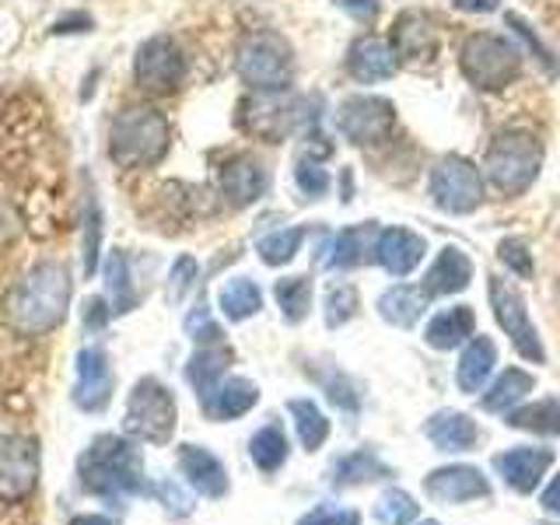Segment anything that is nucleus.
<instances>
[{"label":"nucleus","mask_w":560,"mask_h":525,"mask_svg":"<svg viewBox=\"0 0 560 525\" xmlns=\"http://www.w3.org/2000/svg\"><path fill=\"white\" fill-rule=\"evenodd\" d=\"M424 525H438V522H424Z\"/></svg>","instance_id":"864d4df0"},{"label":"nucleus","mask_w":560,"mask_h":525,"mask_svg":"<svg viewBox=\"0 0 560 525\" xmlns=\"http://www.w3.org/2000/svg\"><path fill=\"white\" fill-rule=\"evenodd\" d=\"M428 256V242L410 228H385L375 245V259L382 262L393 277H410L420 259Z\"/></svg>","instance_id":"6ab92c4d"},{"label":"nucleus","mask_w":560,"mask_h":525,"mask_svg":"<svg viewBox=\"0 0 560 525\" xmlns=\"http://www.w3.org/2000/svg\"><path fill=\"white\" fill-rule=\"evenodd\" d=\"M490 308H494V319L508 332V340L515 343V350L525 361L542 364L547 361V350H542L539 332L529 319V308H525L522 291L504 277H490Z\"/></svg>","instance_id":"9b49d317"},{"label":"nucleus","mask_w":560,"mask_h":525,"mask_svg":"<svg viewBox=\"0 0 560 525\" xmlns=\"http://www.w3.org/2000/svg\"><path fill=\"white\" fill-rule=\"evenodd\" d=\"M294 183L298 189L305 192V197H323V192L329 189V172L323 168V162H315V158L302 154L294 165Z\"/></svg>","instance_id":"a19ab883"},{"label":"nucleus","mask_w":560,"mask_h":525,"mask_svg":"<svg viewBox=\"0 0 560 525\" xmlns=\"http://www.w3.org/2000/svg\"><path fill=\"white\" fill-rule=\"evenodd\" d=\"M235 74L253 92H288L294 78V57L288 39L270 28L249 32L235 49Z\"/></svg>","instance_id":"39448f33"},{"label":"nucleus","mask_w":560,"mask_h":525,"mask_svg":"<svg viewBox=\"0 0 560 525\" xmlns=\"http://www.w3.org/2000/svg\"><path fill=\"white\" fill-rule=\"evenodd\" d=\"M337 127L354 148L385 144L396 133V105L382 95H350L337 109Z\"/></svg>","instance_id":"9d476101"},{"label":"nucleus","mask_w":560,"mask_h":525,"mask_svg":"<svg viewBox=\"0 0 560 525\" xmlns=\"http://www.w3.org/2000/svg\"><path fill=\"white\" fill-rule=\"evenodd\" d=\"M288 413L294 417L298 438H302L305 448L315 452L329 438V420H326V413L319 407H315V399H291Z\"/></svg>","instance_id":"473e14b6"},{"label":"nucleus","mask_w":560,"mask_h":525,"mask_svg":"<svg viewBox=\"0 0 560 525\" xmlns=\"http://www.w3.org/2000/svg\"><path fill=\"white\" fill-rule=\"evenodd\" d=\"M553 463V452L550 448H529V445H522V448H512V452H504L494 459V469L504 477V483L518 490V494H529V490L539 487L542 480V472L550 469Z\"/></svg>","instance_id":"aec40b11"},{"label":"nucleus","mask_w":560,"mask_h":525,"mask_svg":"<svg viewBox=\"0 0 560 525\" xmlns=\"http://www.w3.org/2000/svg\"><path fill=\"white\" fill-rule=\"evenodd\" d=\"M375 515L382 522H389V525H410L417 518V504H413V498L407 494V490L393 487V490H385V494L378 498Z\"/></svg>","instance_id":"ea45409f"},{"label":"nucleus","mask_w":560,"mask_h":525,"mask_svg":"<svg viewBox=\"0 0 560 525\" xmlns=\"http://www.w3.org/2000/svg\"><path fill=\"white\" fill-rule=\"evenodd\" d=\"M508 428H522L533 434H560V399H542L533 407L508 410Z\"/></svg>","instance_id":"72a5a7b5"},{"label":"nucleus","mask_w":560,"mask_h":525,"mask_svg":"<svg viewBox=\"0 0 560 525\" xmlns=\"http://www.w3.org/2000/svg\"><path fill=\"white\" fill-rule=\"evenodd\" d=\"M70 305V277L63 262H39L11 288L4 312L8 323L25 337H43L57 329Z\"/></svg>","instance_id":"f257e3e1"},{"label":"nucleus","mask_w":560,"mask_h":525,"mask_svg":"<svg viewBox=\"0 0 560 525\" xmlns=\"http://www.w3.org/2000/svg\"><path fill=\"white\" fill-rule=\"evenodd\" d=\"M218 189L232 207H249L267 189V172L253 154H232L218 168Z\"/></svg>","instance_id":"f3484780"},{"label":"nucleus","mask_w":560,"mask_h":525,"mask_svg":"<svg viewBox=\"0 0 560 525\" xmlns=\"http://www.w3.org/2000/svg\"><path fill=\"white\" fill-rule=\"evenodd\" d=\"M472 329H477V315H472V308L455 305V308H445V312L434 315V319L428 323L424 340L434 350H455L472 337Z\"/></svg>","instance_id":"bb28decb"},{"label":"nucleus","mask_w":560,"mask_h":525,"mask_svg":"<svg viewBox=\"0 0 560 525\" xmlns=\"http://www.w3.org/2000/svg\"><path fill=\"white\" fill-rule=\"evenodd\" d=\"M105 284H109V298H113V315H122L137 305V294L130 284V262L119 249L109 253V262H105Z\"/></svg>","instance_id":"f704fd0d"},{"label":"nucleus","mask_w":560,"mask_h":525,"mask_svg":"<svg viewBox=\"0 0 560 525\" xmlns=\"http://www.w3.org/2000/svg\"><path fill=\"white\" fill-rule=\"evenodd\" d=\"M298 525H361V515L358 512H343V508H315L308 512Z\"/></svg>","instance_id":"49530a36"},{"label":"nucleus","mask_w":560,"mask_h":525,"mask_svg":"<svg viewBox=\"0 0 560 525\" xmlns=\"http://www.w3.org/2000/svg\"><path fill=\"white\" fill-rule=\"evenodd\" d=\"M424 308H428V294L420 288H410V284H396L378 298L382 319L389 326H399V329H410L420 315H424Z\"/></svg>","instance_id":"cd10ccee"},{"label":"nucleus","mask_w":560,"mask_h":525,"mask_svg":"<svg viewBox=\"0 0 560 525\" xmlns=\"http://www.w3.org/2000/svg\"><path fill=\"white\" fill-rule=\"evenodd\" d=\"M98 238H102V210L98 200L88 192V214H84V273H95L98 267Z\"/></svg>","instance_id":"79ce46f5"},{"label":"nucleus","mask_w":560,"mask_h":525,"mask_svg":"<svg viewBox=\"0 0 560 525\" xmlns=\"http://www.w3.org/2000/svg\"><path fill=\"white\" fill-rule=\"evenodd\" d=\"M459 70L477 92H504L522 70V49L498 32H472L459 49Z\"/></svg>","instance_id":"423d86ee"},{"label":"nucleus","mask_w":560,"mask_h":525,"mask_svg":"<svg viewBox=\"0 0 560 525\" xmlns=\"http://www.w3.org/2000/svg\"><path fill=\"white\" fill-rule=\"evenodd\" d=\"M113 396V364L102 347H84L78 354V382H74V402L81 410H102Z\"/></svg>","instance_id":"dca6fc26"},{"label":"nucleus","mask_w":560,"mask_h":525,"mask_svg":"<svg viewBox=\"0 0 560 525\" xmlns=\"http://www.w3.org/2000/svg\"><path fill=\"white\" fill-rule=\"evenodd\" d=\"M498 364V347L490 337H472L459 358V368H455V382H459L463 393H480L483 382L490 378Z\"/></svg>","instance_id":"a878e982"},{"label":"nucleus","mask_w":560,"mask_h":525,"mask_svg":"<svg viewBox=\"0 0 560 525\" xmlns=\"http://www.w3.org/2000/svg\"><path fill=\"white\" fill-rule=\"evenodd\" d=\"M452 8L466 14H494L501 8V0H452Z\"/></svg>","instance_id":"8fccbe9b"},{"label":"nucleus","mask_w":560,"mask_h":525,"mask_svg":"<svg viewBox=\"0 0 560 525\" xmlns=\"http://www.w3.org/2000/svg\"><path fill=\"white\" fill-rule=\"evenodd\" d=\"M399 70V57L393 49V39L375 32L358 35L347 49V74L361 81V84H375V81H389Z\"/></svg>","instance_id":"2eb2a0df"},{"label":"nucleus","mask_w":560,"mask_h":525,"mask_svg":"<svg viewBox=\"0 0 560 525\" xmlns=\"http://www.w3.org/2000/svg\"><path fill=\"white\" fill-rule=\"evenodd\" d=\"M332 483L337 487H358V483H372V480H382V477H389V466H385L378 455H372V452H350V455H343V459L332 466Z\"/></svg>","instance_id":"2f4dec72"},{"label":"nucleus","mask_w":560,"mask_h":525,"mask_svg":"<svg viewBox=\"0 0 560 525\" xmlns=\"http://www.w3.org/2000/svg\"><path fill=\"white\" fill-rule=\"evenodd\" d=\"M133 81L151 95H172L186 81V57L168 35H151L133 57Z\"/></svg>","instance_id":"f8f14e48"},{"label":"nucleus","mask_w":560,"mask_h":525,"mask_svg":"<svg viewBox=\"0 0 560 525\" xmlns=\"http://www.w3.org/2000/svg\"><path fill=\"white\" fill-rule=\"evenodd\" d=\"M127 434L140 438V442L162 445L175 431V399L158 378H140L127 402V420H122Z\"/></svg>","instance_id":"1a4fd4ad"},{"label":"nucleus","mask_w":560,"mask_h":525,"mask_svg":"<svg viewBox=\"0 0 560 525\" xmlns=\"http://www.w3.org/2000/svg\"><path fill=\"white\" fill-rule=\"evenodd\" d=\"M192 280H197V259L192 256H179L175 259V267H172V298L179 302V298L192 288Z\"/></svg>","instance_id":"de8ad7c7"},{"label":"nucleus","mask_w":560,"mask_h":525,"mask_svg":"<svg viewBox=\"0 0 560 525\" xmlns=\"http://www.w3.org/2000/svg\"><path fill=\"white\" fill-rule=\"evenodd\" d=\"M305 122H308V102L288 92H253L238 105V127L249 137L270 140V144L288 140Z\"/></svg>","instance_id":"0eeeda50"},{"label":"nucleus","mask_w":560,"mask_h":525,"mask_svg":"<svg viewBox=\"0 0 560 525\" xmlns=\"http://www.w3.org/2000/svg\"><path fill=\"white\" fill-rule=\"evenodd\" d=\"M389 39L399 67H428L438 60V28L424 11H402L393 22Z\"/></svg>","instance_id":"4468645a"},{"label":"nucleus","mask_w":560,"mask_h":525,"mask_svg":"<svg viewBox=\"0 0 560 525\" xmlns=\"http://www.w3.org/2000/svg\"><path fill=\"white\" fill-rule=\"evenodd\" d=\"M39 483V448L28 434L0 438V501L22 504Z\"/></svg>","instance_id":"ddd939ff"},{"label":"nucleus","mask_w":560,"mask_h":525,"mask_svg":"<svg viewBox=\"0 0 560 525\" xmlns=\"http://www.w3.org/2000/svg\"><path fill=\"white\" fill-rule=\"evenodd\" d=\"M172 127L151 105H130L109 127V158L119 168H151L168 154Z\"/></svg>","instance_id":"f03ea898"},{"label":"nucleus","mask_w":560,"mask_h":525,"mask_svg":"<svg viewBox=\"0 0 560 525\" xmlns=\"http://www.w3.org/2000/svg\"><path fill=\"white\" fill-rule=\"evenodd\" d=\"M542 140L529 130H504L490 140L483 154V175L504 197H522L542 172Z\"/></svg>","instance_id":"20e7f679"},{"label":"nucleus","mask_w":560,"mask_h":525,"mask_svg":"<svg viewBox=\"0 0 560 525\" xmlns=\"http://www.w3.org/2000/svg\"><path fill=\"white\" fill-rule=\"evenodd\" d=\"M428 498L442 501V504H463V501H480L490 494V483L483 480L480 469L472 466H445L434 469L424 480Z\"/></svg>","instance_id":"a211bd4d"},{"label":"nucleus","mask_w":560,"mask_h":525,"mask_svg":"<svg viewBox=\"0 0 560 525\" xmlns=\"http://www.w3.org/2000/svg\"><path fill=\"white\" fill-rule=\"evenodd\" d=\"M340 11H347L350 18H358V22H368V18H375L382 0H332Z\"/></svg>","instance_id":"09e8293b"},{"label":"nucleus","mask_w":560,"mask_h":525,"mask_svg":"<svg viewBox=\"0 0 560 525\" xmlns=\"http://www.w3.org/2000/svg\"><path fill=\"white\" fill-rule=\"evenodd\" d=\"M249 455H253V463L262 472H277L280 466H284V459H288V438H284V431H280L277 424L256 431L253 442H249Z\"/></svg>","instance_id":"c9c22d12"},{"label":"nucleus","mask_w":560,"mask_h":525,"mask_svg":"<svg viewBox=\"0 0 560 525\" xmlns=\"http://www.w3.org/2000/svg\"><path fill=\"white\" fill-rule=\"evenodd\" d=\"M256 399H259V389L249 382V378H221L214 389H210L200 402H203V410L207 417H214V420H232V417H242V413H249L256 407Z\"/></svg>","instance_id":"5701e85b"},{"label":"nucleus","mask_w":560,"mask_h":525,"mask_svg":"<svg viewBox=\"0 0 560 525\" xmlns=\"http://www.w3.org/2000/svg\"><path fill=\"white\" fill-rule=\"evenodd\" d=\"M228 364H232V350L224 347V340H218V343H203V347L197 350V354H192V361H189V368H186V375H189L192 385H197L200 399L224 378V368H228Z\"/></svg>","instance_id":"c85d7f7f"},{"label":"nucleus","mask_w":560,"mask_h":525,"mask_svg":"<svg viewBox=\"0 0 560 525\" xmlns=\"http://www.w3.org/2000/svg\"><path fill=\"white\" fill-rule=\"evenodd\" d=\"M218 302H221V312L228 315V319L242 323V319H249V315H256L262 308V291L256 288V280H249V277H232L221 288Z\"/></svg>","instance_id":"c756f323"},{"label":"nucleus","mask_w":560,"mask_h":525,"mask_svg":"<svg viewBox=\"0 0 560 525\" xmlns=\"http://www.w3.org/2000/svg\"><path fill=\"white\" fill-rule=\"evenodd\" d=\"M70 525H116L113 518H105V515H78Z\"/></svg>","instance_id":"603ef678"},{"label":"nucleus","mask_w":560,"mask_h":525,"mask_svg":"<svg viewBox=\"0 0 560 525\" xmlns=\"http://www.w3.org/2000/svg\"><path fill=\"white\" fill-rule=\"evenodd\" d=\"M179 469L203 498H224L228 494V472H224V466L214 452H207L200 445H183L179 448Z\"/></svg>","instance_id":"4be33fe9"},{"label":"nucleus","mask_w":560,"mask_h":525,"mask_svg":"<svg viewBox=\"0 0 560 525\" xmlns=\"http://www.w3.org/2000/svg\"><path fill=\"white\" fill-rule=\"evenodd\" d=\"M498 259L504 262L515 277H533V253L522 238H504L498 245Z\"/></svg>","instance_id":"37998d69"},{"label":"nucleus","mask_w":560,"mask_h":525,"mask_svg":"<svg viewBox=\"0 0 560 525\" xmlns=\"http://www.w3.org/2000/svg\"><path fill=\"white\" fill-rule=\"evenodd\" d=\"M81 487L98 498H127L144 490V466L130 442L116 434H102L81 455Z\"/></svg>","instance_id":"7ed1b4c3"},{"label":"nucleus","mask_w":560,"mask_h":525,"mask_svg":"<svg viewBox=\"0 0 560 525\" xmlns=\"http://www.w3.org/2000/svg\"><path fill=\"white\" fill-rule=\"evenodd\" d=\"M424 434L431 442L442 448V452H469L472 445L480 442V431H477V420L469 413H459V410H442L434 413L428 424H424Z\"/></svg>","instance_id":"b1692460"},{"label":"nucleus","mask_w":560,"mask_h":525,"mask_svg":"<svg viewBox=\"0 0 560 525\" xmlns=\"http://www.w3.org/2000/svg\"><path fill=\"white\" fill-rule=\"evenodd\" d=\"M529 393H533V375L522 372V368H508V372L490 385V393L483 396V410L487 413H508Z\"/></svg>","instance_id":"7c9ffc66"},{"label":"nucleus","mask_w":560,"mask_h":525,"mask_svg":"<svg viewBox=\"0 0 560 525\" xmlns=\"http://www.w3.org/2000/svg\"><path fill=\"white\" fill-rule=\"evenodd\" d=\"M472 280V262L469 256L459 249V245H445L442 253L434 256V262L428 267L424 273V284H420V291L431 298H442V294H455V291H466Z\"/></svg>","instance_id":"412c9836"},{"label":"nucleus","mask_w":560,"mask_h":525,"mask_svg":"<svg viewBox=\"0 0 560 525\" xmlns=\"http://www.w3.org/2000/svg\"><path fill=\"white\" fill-rule=\"evenodd\" d=\"M428 192L445 214H472L483 203V175L463 154H445L428 175Z\"/></svg>","instance_id":"6e6552de"},{"label":"nucleus","mask_w":560,"mask_h":525,"mask_svg":"<svg viewBox=\"0 0 560 525\" xmlns=\"http://www.w3.org/2000/svg\"><path fill=\"white\" fill-rule=\"evenodd\" d=\"M186 329H189V337L197 340V343H218V340H221V326H218L214 319H210L207 305H197V308L189 312Z\"/></svg>","instance_id":"a18cd8bd"},{"label":"nucleus","mask_w":560,"mask_h":525,"mask_svg":"<svg viewBox=\"0 0 560 525\" xmlns=\"http://www.w3.org/2000/svg\"><path fill=\"white\" fill-rule=\"evenodd\" d=\"M378 224L375 221H361V224H350L343 228V232L337 235V242H332V256L329 262L337 270H354L361 267V262L375 259V245H378Z\"/></svg>","instance_id":"393cba45"},{"label":"nucleus","mask_w":560,"mask_h":525,"mask_svg":"<svg viewBox=\"0 0 560 525\" xmlns=\"http://www.w3.org/2000/svg\"><path fill=\"white\" fill-rule=\"evenodd\" d=\"M504 22H508V28H512V32L518 35V39H522L525 46L533 49V57H536V60H542V63H547V67H550V74H557V57H553V52H550L547 46L539 43V35H533V28L525 25V18H518V14H508Z\"/></svg>","instance_id":"c03bdc74"},{"label":"nucleus","mask_w":560,"mask_h":525,"mask_svg":"<svg viewBox=\"0 0 560 525\" xmlns=\"http://www.w3.org/2000/svg\"><path fill=\"white\" fill-rule=\"evenodd\" d=\"M539 504H542V508H547V512H550V515H560V472H557V477H553V483H550L547 490H542V498H539Z\"/></svg>","instance_id":"3c124183"},{"label":"nucleus","mask_w":560,"mask_h":525,"mask_svg":"<svg viewBox=\"0 0 560 525\" xmlns=\"http://www.w3.org/2000/svg\"><path fill=\"white\" fill-rule=\"evenodd\" d=\"M361 308V298H358V288L354 284H332L326 291V326H343L358 315Z\"/></svg>","instance_id":"58836bf2"},{"label":"nucleus","mask_w":560,"mask_h":525,"mask_svg":"<svg viewBox=\"0 0 560 525\" xmlns=\"http://www.w3.org/2000/svg\"><path fill=\"white\" fill-rule=\"evenodd\" d=\"M302 238H305V228H280V232L259 238V259L267 267H284V262L294 259V253L302 249Z\"/></svg>","instance_id":"4c0bfd02"},{"label":"nucleus","mask_w":560,"mask_h":525,"mask_svg":"<svg viewBox=\"0 0 560 525\" xmlns=\"http://www.w3.org/2000/svg\"><path fill=\"white\" fill-rule=\"evenodd\" d=\"M277 305L280 312H284V319L288 323H302L308 308H312V280L308 277H284V280H277Z\"/></svg>","instance_id":"e433bc0d"}]
</instances>
